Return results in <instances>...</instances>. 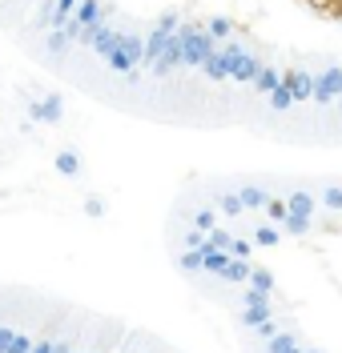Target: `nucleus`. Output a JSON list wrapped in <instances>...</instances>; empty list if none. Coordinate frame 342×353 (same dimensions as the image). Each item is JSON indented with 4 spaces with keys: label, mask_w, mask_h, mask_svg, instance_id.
I'll use <instances>...</instances> for the list:
<instances>
[{
    "label": "nucleus",
    "mask_w": 342,
    "mask_h": 353,
    "mask_svg": "<svg viewBox=\"0 0 342 353\" xmlns=\"http://www.w3.org/2000/svg\"><path fill=\"white\" fill-rule=\"evenodd\" d=\"M178 41H182V61L189 68H202L205 61L218 52V48H213L218 41H213L205 28H198V24H182V28H178Z\"/></svg>",
    "instance_id": "f257e3e1"
},
{
    "label": "nucleus",
    "mask_w": 342,
    "mask_h": 353,
    "mask_svg": "<svg viewBox=\"0 0 342 353\" xmlns=\"http://www.w3.org/2000/svg\"><path fill=\"white\" fill-rule=\"evenodd\" d=\"M342 92V65H330L314 77V105H334Z\"/></svg>",
    "instance_id": "f03ea898"
},
{
    "label": "nucleus",
    "mask_w": 342,
    "mask_h": 353,
    "mask_svg": "<svg viewBox=\"0 0 342 353\" xmlns=\"http://www.w3.org/2000/svg\"><path fill=\"white\" fill-rule=\"evenodd\" d=\"M282 81L294 92V105L314 101V72H310V68H290V72H282Z\"/></svg>",
    "instance_id": "7ed1b4c3"
},
{
    "label": "nucleus",
    "mask_w": 342,
    "mask_h": 353,
    "mask_svg": "<svg viewBox=\"0 0 342 353\" xmlns=\"http://www.w3.org/2000/svg\"><path fill=\"white\" fill-rule=\"evenodd\" d=\"M169 37H173V32H161L158 24H153V28L145 32V57H141V65H149V68L158 65V57H161V48H165Z\"/></svg>",
    "instance_id": "20e7f679"
},
{
    "label": "nucleus",
    "mask_w": 342,
    "mask_h": 353,
    "mask_svg": "<svg viewBox=\"0 0 342 353\" xmlns=\"http://www.w3.org/2000/svg\"><path fill=\"white\" fill-rule=\"evenodd\" d=\"M28 117H32V121H45V125H57V121H61V97L32 101V105H28Z\"/></svg>",
    "instance_id": "39448f33"
},
{
    "label": "nucleus",
    "mask_w": 342,
    "mask_h": 353,
    "mask_svg": "<svg viewBox=\"0 0 342 353\" xmlns=\"http://www.w3.org/2000/svg\"><path fill=\"white\" fill-rule=\"evenodd\" d=\"M117 48H121L133 65H141V57H145V37H141V32H117Z\"/></svg>",
    "instance_id": "423d86ee"
},
{
    "label": "nucleus",
    "mask_w": 342,
    "mask_h": 353,
    "mask_svg": "<svg viewBox=\"0 0 342 353\" xmlns=\"http://www.w3.org/2000/svg\"><path fill=\"white\" fill-rule=\"evenodd\" d=\"M73 21L81 24V28L101 24V21H105V8H101V0H81V4H77V12H73Z\"/></svg>",
    "instance_id": "0eeeda50"
},
{
    "label": "nucleus",
    "mask_w": 342,
    "mask_h": 353,
    "mask_svg": "<svg viewBox=\"0 0 342 353\" xmlns=\"http://www.w3.org/2000/svg\"><path fill=\"white\" fill-rule=\"evenodd\" d=\"M262 72V61L254 57V52H246L242 61H238V68H234V81H242V85H254V77Z\"/></svg>",
    "instance_id": "6e6552de"
},
{
    "label": "nucleus",
    "mask_w": 342,
    "mask_h": 353,
    "mask_svg": "<svg viewBox=\"0 0 342 353\" xmlns=\"http://www.w3.org/2000/svg\"><path fill=\"white\" fill-rule=\"evenodd\" d=\"M278 85H282V72H278L274 65H262V72L254 77V88H258L262 97H270V92H274Z\"/></svg>",
    "instance_id": "1a4fd4ad"
},
{
    "label": "nucleus",
    "mask_w": 342,
    "mask_h": 353,
    "mask_svg": "<svg viewBox=\"0 0 342 353\" xmlns=\"http://www.w3.org/2000/svg\"><path fill=\"white\" fill-rule=\"evenodd\" d=\"M270 109L274 112H286V109H294V92H290V85L282 81V85L270 92Z\"/></svg>",
    "instance_id": "9d476101"
},
{
    "label": "nucleus",
    "mask_w": 342,
    "mask_h": 353,
    "mask_svg": "<svg viewBox=\"0 0 342 353\" xmlns=\"http://www.w3.org/2000/svg\"><path fill=\"white\" fill-rule=\"evenodd\" d=\"M73 44H77V41L68 37L65 28H53V32H48V37H45V48H48V52H68Z\"/></svg>",
    "instance_id": "9b49d317"
},
{
    "label": "nucleus",
    "mask_w": 342,
    "mask_h": 353,
    "mask_svg": "<svg viewBox=\"0 0 342 353\" xmlns=\"http://www.w3.org/2000/svg\"><path fill=\"white\" fill-rule=\"evenodd\" d=\"M105 65L113 68L117 77H129V72H133V61H129V57H125V52H121V48H113V52H109V57H105Z\"/></svg>",
    "instance_id": "f8f14e48"
},
{
    "label": "nucleus",
    "mask_w": 342,
    "mask_h": 353,
    "mask_svg": "<svg viewBox=\"0 0 342 353\" xmlns=\"http://www.w3.org/2000/svg\"><path fill=\"white\" fill-rule=\"evenodd\" d=\"M319 201H322V209H330V213H342V185H326Z\"/></svg>",
    "instance_id": "ddd939ff"
},
{
    "label": "nucleus",
    "mask_w": 342,
    "mask_h": 353,
    "mask_svg": "<svg viewBox=\"0 0 342 353\" xmlns=\"http://www.w3.org/2000/svg\"><path fill=\"white\" fill-rule=\"evenodd\" d=\"M205 32H209L213 41H229V32H234V24H229V21H222V17H213V21L205 24Z\"/></svg>",
    "instance_id": "4468645a"
},
{
    "label": "nucleus",
    "mask_w": 342,
    "mask_h": 353,
    "mask_svg": "<svg viewBox=\"0 0 342 353\" xmlns=\"http://www.w3.org/2000/svg\"><path fill=\"white\" fill-rule=\"evenodd\" d=\"M182 12H161V21H158V28L161 32H178V28H182Z\"/></svg>",
    "instance_id": "2eb2a0df"
},
{
    "label": "nucleus",
    "mask_w": 342,
    "mask_h": 353,
    "mask_svg": "<svg viewBox=\"0 0 342 353\" xmlns=\"http://www.w3.org/2000/svg\"><path fill=\"white\" fill-rule=\"evenodd\" d=\"M57 169H61L65 176H73L77 169H81V161H77V153H61V157H57Z\"/></svg>",
    "instance_id": "dca6fc26"
},
{
    "label": "nucleus",
    "mask_w": 342,
    "mask_h": 353,
    "mask_svg": "<svg viewBox=\"0 0 342 353\" xmlns=\"http://www.w3.org/2000/svg\"><path fill=\"white\" fill-rule=\"evenodd\" d=\"M339 109H342V92H339Z\"/></svg>",
    "instance_id": "f3484780"
},
{
    "label": "nucleus",
    "mask_w": 342,
    "mask_h": 353,
    "mask_svg": "<svg viewBox=\"0 0 342 353\" xmlns=\"http://www.w3.org/2000/svg\"><path fill=\"white\" fill-rule=\"evenodd\" d=\"M32 4H37V0H32Z\"/></svg>",
    "instance_id": "a211bd4d"
}]
</instances>
